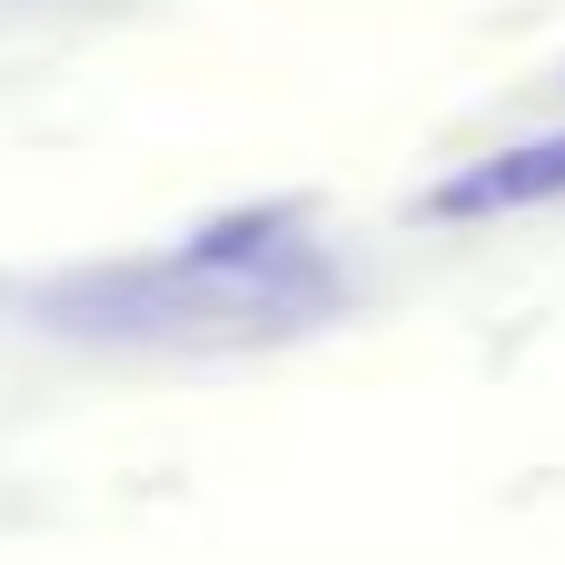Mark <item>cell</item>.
Returning a JSON list of instances; mask_svg holds the SVG:
<instances>
[{"label": "cell", "mask_w": 565, "mask_h": 565, "mask_svg": "<svg viewBox=\"0 0 565 565\" xmlns=\"http://www.w3.org/2000/svg\"><path fill=\"white\" fill-rule=\"evenodd\" d=\"M526 199H565V139H546V149H507V159H477V169L447 179L427 209H437V218H497V209H526Z\"/></svg>", "instance_id": "6da1fadb"}]
</instances>
